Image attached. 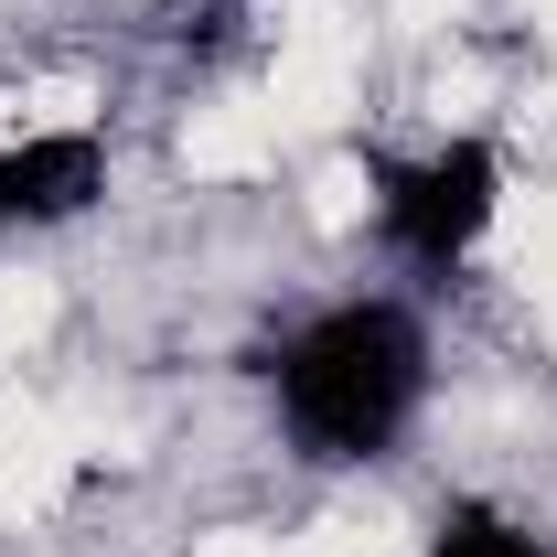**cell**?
<instances>
[{
  "mask_svg": "<svg viewBox=\"0 0 557 557\" xmlns=\"http://www.w3.org/2000/svg\"><path fill=\"white\" fill-rule=\"evenodd\" d=\"M504 214V161L493 139H440L418 161H375V225L408 269H461Z\"/></svg>",
  "mask_w": 557,
  "mask_h": 557,
  "instance_id": "cell-2",
  "label": "cell"
},
{
  "mask_svg": "<svg viewBox=\"0 0 557 557\" xmlns=\"http://www.w3.org/2000/svg\"><path fill=\"white\" fill-rule=\"evenodd\" d=\"M269 386H278L289 450L354 472V461H386L408 440L418 397H429V333L408 300H333L278 344Z\"/></svg>",
  "mask_w": 557,
  "mask_h": 557,
  "instance_id": "cell-1",
  "label": "cell"
},
{
  "mask_svg": "<svg viewBox=\"0 0 557 557\" xmlns=\"http://www.w3.org/2000/svg\"><path fill=\"white\" fill-rule=\"evenodd\" d=\"M108 194V139L97 129H33L0 150V225H75Z\"/></svg>",
  "mask_w": 557,
  "mask_h": 557,
  "instance_id": "cell-3",
  "label": "cell"
},
{
  "mask_svg": "<svg viewBox=\"0 0 557 557\" xmlns=\"http://www.w3.org/2000/svg\"><path fill=\"white\" fill-rule=\"evenodd\" d=\"M429 557H557V547H547V536H525L515 515H493V504H450L440 536H429Z\"/></svg>",
  "mask_w": 557,
  "mask_h": 557,
  "instance_id": "cell-4",
  "label": "cell"
}]
</instances>
